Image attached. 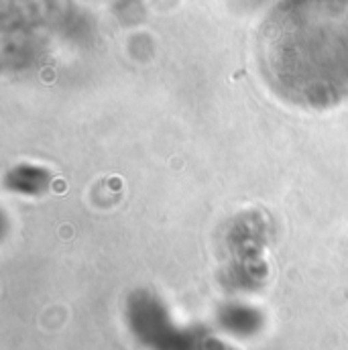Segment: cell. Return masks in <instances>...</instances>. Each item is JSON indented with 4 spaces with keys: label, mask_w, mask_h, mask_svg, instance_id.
Listing matches in <instances>:
<instances>
[{
    "label": "cell",
    "mask_w": 348,
    "mask_h": 350,
    "mask_svg": "<svg viewBox=\"0 0 348 350\" xmlns=\"http://www.w3.org/2000/svg\"><path fill=\"white\" fill-rule=\"evenodd\" d=\"M259 70L281 100L324 110L348 100V0H281L257 39Z\"/></svg>",
    "instance_id": "cell-1"
}]
</instances>
